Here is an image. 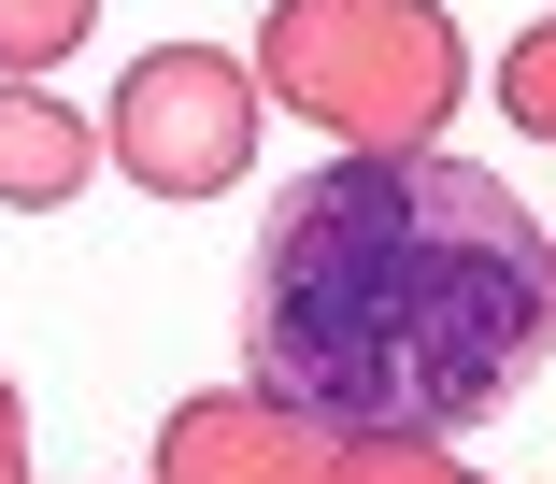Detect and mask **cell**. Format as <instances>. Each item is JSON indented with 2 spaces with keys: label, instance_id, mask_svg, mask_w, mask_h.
Masks as SVG:
<instances>
[{
  "label": "cell",
  "instance_id": "277c9868",
  "mask_svg": "<svg viewBox=\"0 0 556 484\" xmlns=\"http://www.w3.org/2000/svg\"><path fill=\"white\" fill-rule=\"evenodd\" d=\"M157 484H328V413L271 385H200L157 413Z\"/></svg>",
  "mask_w": 556,
  "mask_h": 484
},
{
  "label": "cell",
  "instance_id": "ba28073f",
  "mask_svg": "<svg viewBox=\"0 0 556 484\" xmlns=\"http://www.w3.org/2000/svg\"><path fill=\"white\" fill-rule=\"evenodd\" d=\"M500 114H514V129H528V143H556V15L500 43Z\"/></svg>",
  "mask_w": 556,
  "mask_h": 484
},
{
  "label": "cell",
  "instance_id": "8992f818",
  "mask_svg": "<svg viewBox=\"0 0 556 484\" xmlns=\"http://www.w3.org/2000/svg\"><path fill=\"white\" fill-rule=\"evenodd\" d=\"M328 484H485V470L414 428H328Z\"/></svg>",
  "mask_w": 556,
  "mask_h": 484
},
{
  "label": "cell",
  "instance_id": "7a4b0ae2",
  "mask_svg": "<svg viewBox=\"0 0 556 484\" xmlns=\"http://www.w3.org/2000/svg\"><path fill=\"white\" fill-rule=\"evenodd\" d=\"M257 100L300 114L328 157H386V143H442L471 100V43L442 0H271L257 15Z\"/></svg>",
  "mask_w": 556,
  "mask_h": 484
},
{
  "label": "cell",
  "instance_id": "5b68a950",
  "mask_svg": "<svg viewBox=\"0 0 556 484\" xmlns=\"http://www.w3.org/2000/svg\"><path fill=\"white\" fill-rule=\"evenodd\" d=\"M86 186H100V129L43 72H0V214H72Z\"/></svg>",
  "mask_w": 556,
  "mask_h": 484
},
{
  "label": "cell",
  "instance_id": "9c48e42d",
  "mask_svg": "<svg viewBox=\"0 0 556 484\" xmlns=\"http://www.w3.org/2000/svg\"><path fill=\"white\" fill-rule=\"evenodd\" d=\"M0 484H29V399H15V371H0Z\"/></svg>",
  "mask_w": 556,
  "mask_h": 484
},
{
  "label": "cell",
  "instance_id": "3957f363",
  "mask_svg": "<svg viewBox=\"0 0 556 484\" xmlns=\"http://www.w3.org/2000/svg\"><path fill=\"white\" fill-rule=\"evenodd\" d=\"M257 114L271 100H257V72L229 43H157V58H129L115 114H100V157L143 200H229L257 171Z\"/></svg>",
  "mask_w": 556,
  "mask_h": 484
},
{
  "label": "cell",
  "instance_id": "52a82bcc",
  "mask_svg": "<svg viewBox=\"0 0 556 484\" xmlns=\"http://www.w3.org/2000/svg\"><path fill=\"white\" fill-rule=\"evenodd\" d=\"M100 29V0H0V72H58Z\"/></svg>",
  "mask_w": 556,
  "mask_h": 484
},
{
  "label": "cell",
  "instance_id": "6da1fadb",
  "mask_svg": "<svg viewBox=\"0 0 556 484\" xmlns=\"http://www.w3.org/2000/svg\"><path fill=\"white\" fill-rule=\"evenodd\" d=\"M542 342H556L542 214L457 143L300 171L243 271V385L328 428L457 442L542 371Z\"/></svg>",
  "mask_w": 556,
  "mask_h": 484
},
{
  "label": "cell",
  "instance_id": "30bf717a",
  "mask_svg": "<svg viewBox=\"0 0 556 484\" xmlns=\"http://www.w3.org/2000/svg\"><path fill=\"white\" fill-rule=\"evenodd\" d=\"M542 271H556V242H542Z\"/></svg>",
  "mask_w": 556,
  "mask_h": 484
}]
</instances>
